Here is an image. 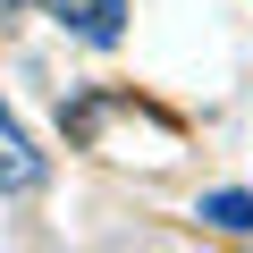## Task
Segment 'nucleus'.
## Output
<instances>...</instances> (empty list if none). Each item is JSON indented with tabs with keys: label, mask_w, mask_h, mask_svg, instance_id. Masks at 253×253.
Segmentation results:
<instances>
[{
	"label": "nucleus",
	"mask_w": 253,
	"mask_h": 253,
	"mask_svg": "<svg viewBox=\"0 0 253 253\" xmlns=\"http://www.w3.org/2000/svg\"><path fill=\"white\" fill-rule=\"evenodd\" d=\"M203 219L219 236H253V194H203Z\"/></svg>",
	"instance_id": "3"
},
{
	"label": "nucleus",
	"mask_w": 253,
	"mask_h": 253,
	"mask_svg": "<svg viewBox=\"0 0 253 253\" xmlns=\"http://www.w3.org/2000/svg\"><path fill=\"white\" fill-rule=\"evenodd\" d=\"M42 186V152H34V135L0 110V194H34Z\"/></svg>",
	"instance_id": "2"
},
{
	"label": "nucleus",
	"mask_w": 253,
	"mask_h": 253,
	"mask_svg": "<svg viewBox=\"0 0 253 253\" xmlns=\"http://www.w3.org/2000/svg\"><path fill=\"white\" fill-rule=\"evenodd\" d=\"M9 9H26V0H0V17H9Z\"/></svg>",
	"instance_id": "4"
},
{
	"label": "nucleus",
	"mask_w": 253,
	"mask_h": 253,
	"mask_svg": "<svg viewBox=\"0 0 253 253\" xmlns=\"http://www.w3.org/2000/svg\"><path fill=\"white\" fill-rule=\"evenodd\" d=\"M51 17L76 34V42H93V51H110L118 34H126V0H51Z\"/></svg>",
	"instance_id": "1"
}]
</instances>
